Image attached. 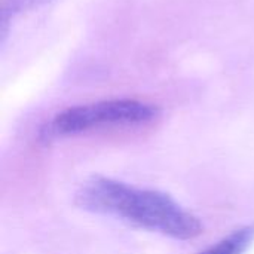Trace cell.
Here are the masks:
<instances>
[{"instance_id":"cell-2","label":"cell","mask_w":254,"mask_h":254,"mask_svg":"<svg viewBox=\"0 0 254 254\" xmlns=\"http://www.w3.org/2000/svg\"><path fill=\"white\" fill-rule=\"evenodd\" d=\"M159 109L150 103L116 98L68 107L49 124V134L55 137L76 135L97 128L115 125H138L156 119Z\"/></svg>"},{"instance_id":"cell-3","label":"cell","mask_w":254,"mask_h":254,"mask_svg":"<svg viewBox=\"0 0 254 254\" xmlns=\"http://www.w3.org/2000/svg\"><path fill=\"white\" fill-rule=\"evenodd\" d=\"M254 240V225L240 228L201 254H244Z\"/></svg>"},{"instance_id":"cell-1","label":"cell","mask_w":254,"mask_h":254,"mask_svg":"<svg viewBox=\"0 0 254 254\" xmlns=\"http://www.w3.org/2000/svg\"><path fill=\"white\" fill-rule=\"evenodd\" d=\"M74 204L85 211L110 216L179 241L193 240L204 229L199 219L170 195L103 176L86 180L76 192Z\"/></svg>"},{"instance_id":"cell-4","label":"cell","mask_w":254,"mask_h":254,"mask_svg":"<svg viewBox=\"0 0 254 254\" xmlns=\"http://www.w3.org/2000/svg\"><path fill=\"white\" fill-rule=\"evenodd\" d=\"M49 0H3L1 4V33L4 36L7 22L19 12L25 9H31L37 4L46 3Z\"/></svg>"}]
</instances>
